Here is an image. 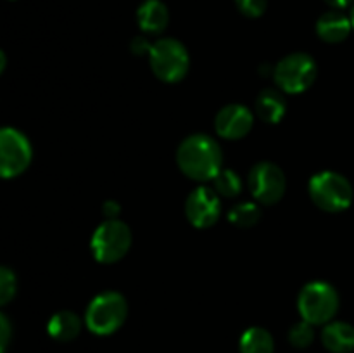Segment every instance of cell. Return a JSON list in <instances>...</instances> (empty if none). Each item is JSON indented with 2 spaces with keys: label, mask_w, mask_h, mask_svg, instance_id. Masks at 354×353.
Listing matches in <instances>:
<instances>
[{
  "label": "cell",
  "mask_w": 354,
  "mask_h": 353,
  "mask_svg": "<svg viewBox=\"0 0 354 353\" xmlns=\"http://www.w3.org/2000/svg\"><path fill=\"white\" fill-rule=\"evenodd\" d=\"M223 154L213 137L206 134L189 135L176 151V163L189 179L209 180L220 173Z\"/></svg>",
  "instance_id": "obj_1"
},
{
  "label": "cell",
  "mask_w": 354,
  "mask_h": 353,
  "mask_svg": "<svg viewBox=\"0 0 354 353\" xmlns=\"http://www.w3.org/2000/svg\"><path fill=\"white\" fill-rule=\"evenodd\" d=\"M128 305L123 294L116 291L100 293L90 301L85 314V324L97 336H109L124 324Z\"/></svg>",
  "instance_id": "obj_2"
},
{
  "label": "cell",
  "mask_w": 354,
  "mask_h": 353,
  "mask_svg": "<svg viewBox=\"0 0 354 353\" xmlns=\"http://www.w3.org/2000/svg\"><path fill=\"white\" fill-rule=\"evenodd\" d=\"M297 310L303 320L313 325H325L332 322L339 310V294L332 284L315 280L301 289L297 298Z\"/></svg>",
  "instance_id": "obj_3"
},
{
  "label": "cell",
  "mask_w": 354,
  "mask_h": 353,
  "mask_svg": "<svg viewBox=\"0 0 354 353\" xmlns=\"http://www.w3.org/2000/svg\"><path fill=\"white\" fill-rule=\"evenodd\" d=\"M310 197L320 210L339 213L351 206L353 185L337 172H320L310 180Z\"/></svg>",
  "instance_id": "obj_4"
},
{
  "label": "cell",
  "mask_w": 354,
  "mask_h": 353,
  "mask_svg": "<svg viewBox=\"0 0 354 353\" xmlns=\"http://www.w3.org/2000/svg\"><path fill=\"white\" fill-rule=\"evenodd\" d=\"M149 61L154 75L161 82L176 83L189 71V52L182 42L175 38H159L152 44Z\"/></svg>",
  "instance_id": "obj_5"
},
{
  "label": "cell",
  "mask_w": 354,
  "mask_h": 353,
  "mask_svg": "<svg viewBox=\"0 0 354 353\" xmlns=\"http://www.w3.org/2000/svg\"><path fill=\"white\" fill-rule=\"evenodd\" d=\"M131 246V232L124 221L118 218L102 221L95 228L90 241L93 258L100 263H114L123 258Z\"/></svg>",
  "instance_id": "obj_6"
},
{
  "label": "cell",
  "mask_w": 354,
  "mask_h": 353,
  "mask_svg": "<svg viewBox=\"0 0 354 353\" xmlns=\"http://www.w3.org/2000/svg\"><path fill=\"white\" fill-rule=\"evenodd\" d=\"M317 62L304 52L286 55L273 69V76L282 92L301 93L313 85L317 78Z\"/></svg>",
  "instance_id": "obj_7"
},
{
  "label": "cell",
  "mask_w": 354,
  "mask_h": 353,
  "mask_svg": "<svg viewBox=\"0 0 354 353\" xmlns=\"http://www.w3.org/2000/svg\"><path fill=\"white\" fill-rule=\"evenodd\" d=\"M33 149L23 132L6 127L0 132V172L3 179L21 175L30 166Z\"/></svg>",
  "instance_id": "obj_8"
},
{
  "label": "cell",
  "mask_w": 354,
  "mask_h": 353,
  "mask_svg": "<svg viewBox=\"0 0 354 353\" xmlns=\"http://www.w3.org/2000/svg\"><path fill=\"white\" fill-rule=\"evenodd\" d=\"M286 185V175L275 163H258L249 173V189L263 204H273L282 199Z\"/></svg>",
  "instance_id": "obj_9"
},
{
  "label": "cell",
  "mask_w": 354,
  "mask_h": 353,
  "mask_svg": "<svg viewBox=\"0 0 354 353\" xmlns=\"http://www.w3.org/2000/svg\"><path fill=\"white\" fill-rule=\"evenodd\" d=\"M221 213L220 194L207 187H197L185 201V215L192 225L199 228L211 227L218 221Z\"/></svg>",
  "instance_id": "obj_10"
},
{
  "label": "cell",
  "mask_w": 354,
  "mask_h": 353,
  "mask_svg": "<svg viewBox=\"0 0 354 353\" xmlns=\"http://www.w3.org/2000/svg\"><path fill=\"white\" fill-rule=\"evenodd\" d=\"M254 116L249 111V107L242 104H228L214 120V128L220 137L228 138V141H237V138L245 137L252 128Z\"/></svg>",
  "instance_id": "obj_11"
},
{
  "label": "cell",
  "mask_w": 354,
  "mask_h": 353,
  "mask_svg": "<svg viewBox=\"0 0 354 353\" xmlns=\"http://www.w3.org/2000/svg\"><path fill=\"white\" fill-rule=\"evenodd\" d=\"M353 30L351 17L342 14L341 10H328L318 19L317 33L327 44H339L349 37Z\"/></svg>",
  "instance_id": "obj_12"
},
{
  "label": "cell",
  "mask_w": 354,
  "mask_h": 353,
  "mask_svg": "<svg viewBox=\"0 0 354 353\" xmlns=\"http://www.w3.org/2000/svg\"><path fill=\"white\" fill-rule=\"evenodd\" d=\"M322 343L330 353L354 352V327L348 322H328L322 331Z\"/></svg>",
  "instance_id": "obj_13"
},
{
  "label": "cell",
  "mask_w": 354,
  "mask_h": 353,
  "mask_svg": "<svg viewBox=\"0 0 354 353\" xmlns=\"http://www.w3.org/2000/svg\"><path fill=\"white\" fill-rule=\"evenodd\" d=\"M137 21L142 31L151 35H159L168 26V7L161 0H145L137 10Z\"/></svg>",
  "instance_id": "obj_14"
},
{
  "label": "cell",
  "mask_w": 354,
  "mask_h": 353,
  "mask_svg": "<svg viewBox=\"0 0 354 353\" xmlns=\"http://www.w3.org/2000/svg\"><path fill=\"white\" fill-rule=\"evenodd\" d=\"M47 331L50 334V338H54L55 341H73L80 334V331H82V318L75 311H57L48 320Z\"/></svg>",
  "instance_id": "obj_15"
},
{
  "label": "cell",
  "mask_w": 354,
  "mask_h": 353,
  "mask_svg": "<svg viewBox=\"0 0 354 353\" xmlns=\"http://www.w3.org/2000/svg\"><path fill=\"white\" fill-rule=\"evenodd\" d=\"M286 99H283V96L279 90L266 89L256 99L258 116L265 120L266 123H279L283 118V114H286Z\"/></svg>",
  "instance_id": "obj_16"
},
{
  "label": "cell",
  "mask_w": 354,
  "mask_h": 353,
  "mask_svg": "<svg viewBox=\"0 0 354 353\" xmlns=\"http://www.w3.org/2000/svg\"><path fill=\"white\" fill-rule=\"evenodd\" d=\"M239 352L241 353H273L275 352V341L273 336L263 327H249L242 332L239 341Z\"/></svg>",
  "instance_id": "obj_17"
},
{
  "label": "cell",
  "mask_w": 354,
  "mask_h": 353,
  "mask_svg": "<svg viewBox=\"0 0 354 353\" xmlns=\"http://www.w3.org/2000/svg\"><path fill=\"white\" fill-rule=\"evenodd\" d=\"M259 217H261V211H259L258 204L254 203L235 204L228 215L232 224L239 225V227H252L259 220Z\"/></svg>",
  "instance_id": "obj_18"
},
{
  "label": "cell",
  "mask_w": 354,
  "mask_h": 353,
  "mask_svg": "<svg viewBox=\"0 0 354 353\" xmlns=\"http://www.w3.org/2000/svg\"><path fill=\"white\" fill-rule=\"evenodd\" d=\"M214 182V189L220 196L225 197H234L241 192L242 189V182L239 179V175L232 170H220L216 176L213 179Z\"/></svg>",
  "instance_id": "obj_19"
},
{
  "label": "cell",
  "mask_w": 354,
  "mask_h": 353,
  "mask_svg": "<svg viewBox=\"0 0 354 353\" xmlns=\"http://www.w3.org/2000/svg\"><path fill=\"white\" fill-rule=\"evenodd\" d=\"M289 341L294 348L304 350L311 346L315 341V325L306 320H301L294 324L289 331Z\"/></svg>",
  "instance_id": "obj_20"
},
{
  "label": "cell",
  "mask_w": 354,
  "mask_h": 353,
  "mask_svg": "<svg viewBox=\"0 0 354 353\" xmlns=\"http://www.w3.org/2000/svg\"><path fill=\"white\" fill-rule=\"evenodd\" d=\"M16 294V275L10 269H0V303L7 305Z\"/></svg>",
  "instance_id": "obj_21"
},
{
  "label": "cell",
  "mask_w": 354,
  "mask_h": 353,
  "mask_svg": "<svg viewBox=\"0 0 354 353\" xmlns=\"http://www.w3.org/2000/svg\"><path fill=\"white\" fill-rule=\"evenodd\" d=\"M235 6L244 16L259 17L266 10L268 0H235Z\"/></svg>",
  "instance_id": "obj_22"
},
{
  "label": "cell",
  "mask_w": 354,
  "mask_h": 353,
  "mask_svg": "<svg viewBox=\"0 0 354 353\" xmlns=\"http://www.w3.org/2000/svg\"><path fill=\"white\" fill-rule=\"evenodd\" d=\"M10 339V322L6 315H0V353H6Z\"/></svg>",
  "instance_id": "obj_23"
},
{
  "label": "cell",
  "mask_w": 354,
  "mask_h": 353,
  "mask_svg": "<svg viewBox=\"0 0 354 353\" xmlns=\"http://www.w3.org/2000/svg\"><path fill=\"white\" fill-rule=\"evenodd\" d=\"M151 48H152V44L145 37H135L133 40H131V52H133V54L137 55L149 54Z\"/></svg>",
  "instance_id": "obj_24"
},
{
  "label": "cell",
  "mask_w": 354,
  "mask_h": 353,
  "mask_svg": "<svg viewBox=\"0 0 354 353\" xmlns=\"http://www.w3.org/2000/svg\"><path fill=\"white\" fill-rule=\"evenodd\" d=\"M104 215L107 217V220L116 218L118 215H120V206H118V203H114V201H107V203L104 204Z\"/></svg>",
  "instance_id": "obj_25"
},
{
  "label": "cell",
  "mask_w": 354,
  "mask_h": 353,
  "mask_svg": "<svg viewBox=\"0 0 354 353\" xmlns=\"http://www.w3.org/2000/svg\"><path fill=\"white\" fill-rule=\"evenodd\" d=\"M325 2L330 7H334V9H344V7H348L353 0H325Z\"/></svg>",
  "instance_id": "obj_26"
},
{
  "label": "cell",
  "mask_w": 354,
  "mask_h": 353,
  "mask_svg": "<svg viewBox=\"0 0 354 353\" xmlns=\"http://www.w3.org/2000/svg\"><path fill=\"white\" fill-rule=\"evenodd\" d=\"M351 23H353V28H354V7H353V10H351Z\"/></svg>",
  "instance_id": "obj_27"
}]
</instances>
